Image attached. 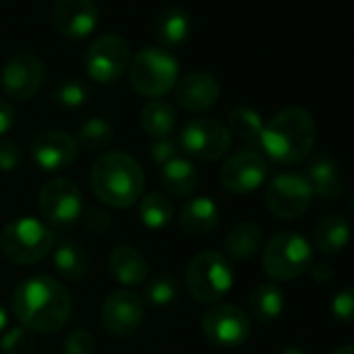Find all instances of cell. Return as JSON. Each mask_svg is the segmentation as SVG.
Wrapping results in <instances>:
<instances>
[{
  "label": "cell",
  "instance_id": "1",
  "mask_svg": "<svg viewBox=\"0 0 354 354\" xmlns=\"http://www.w3.org/2000/svg\"><path fill=\"white\" fill-rule=\"evenodd\" d=\"M13 313L30 331L55 333L71 315L69 290L50 275L30 277L13 292Z\"/></svg>",
  "mask_w": 354,
  "mask_h": 354
},
{
  "label": "cell",
  "instance_id": "2",
  "mask_svg": "<svg viewBox=\"0 0 354 354\" xmlns=\"http://www.w3.org/2000/svg\"><path fill=\"white\" fill-rule=\"evenodd\" d=\"M90 184L100 203L115 209H129L142 198L146 177L140 162L127 152H106L94 162Z\"/></svg>",
  "mask_w": 354,
  "mask_h": 354
},
{
  "label": "cell",
  "instance_id": "3",
  "mask_svg": "<svg viewBox=\"0 0 354 354\" xmlns=\"http://www.w3.org/2000/svg\"><path fill=\"white\" fill-rule=\"evenodd\" d=\"M317 125L308 111L300 106H288L275 113L263 127L261 150L277 162H300L315 146Z\"/></svg>",
  "mask_w": 354,
  "mask_h": 354
},
{
  "label": "cell",
  "instance_id": "4",
  "mask_svg": "<svg viewBox=\"0 0 354 354\" xmlns=\"http://www.w3.org/2000/svg\"><path fill=\"white\" fill-rule=\"evenodd\" d=\"M234 286L232 261L217 252L205 250L196 254L186 269V288L196 302L213 304L221 300Z\"/></svg>",
  "mask_w": 354,
  "mask_h": 354
},
{
  "label": "cell",
  "instance_id": "5",
  "mask_svg": "<svg viewBox=\"0 0 354 354\" xmlns=\"http://www.w3.org/2000/svg\"><path fill=\"white\" fill-rule=\"evenodd\" d=\"M0 244H3V252L11 263L34 265L53 250L55 232L34 217H19L7 223Z\"/></svg>",
  "mask_w": 354,
  "mask_h": 354
},
{
  "label": "cell",
  "instance_id": "6",
  "mask_svg": "<svg viewBox=\"0 0 354 354\" xmlns=\"http://www.w3.org/2000/svg\"><path fill=\"white\" fill-rule=\"evenodd\" d=\"M180 77V65L162 48H144L129 61L131 88L148 98H160L171 92Z\"/></svg>",
  "mask_w": 354,
  "mask_h": 354
},
{
  "label": "cell",
  "instance_id": "7",
  "mask_svg": "<svg viewBox=\"0 0 354 354\" xmlns=\"http://www.w3.org/2000/svg\"><path fill=\"white\" fill-rule=\"evenodd\" d=\"M313 265V248L308 240L294 232L273 236L263 250V269L277 281H290L306 273Z\"/></svg>",
  "mask_w": 354,
  "mask_h": 354
},
{
  "label": "cell",
  "instance_id": "8",
  "mask_svg": "<svg viewBox=\"0 0 354 354\" xmlns=\"http://www.w3.org/2000/svg\"><path fill=\"white\" fill-rule=\"evenodd\" d=\"M177 144H180V148L188 156L213 162V160L223 158L230 152L232 133L221 121L211 119V117H201L184 125Z\"/></svg>",
  "mask_w": 354,
  "mask_h": 354
},
{
  "label": "cell",
  "instance_id": "9",
  "mask_svg": "<svg viewBox=\"0 0 354 354\" xmlns=\"http://www.w3.org/2000/svg\"><path fill=\"white\" fill-rule=\"evenodd\" d=\"M131 53L129 44L119 34H104L96 38L84 57V67L90 80L98 84H111L123 75V71L129 67Z\"/></svg>",
  "mask_w": 354,
  "mask_h": 354
},
{
  "label": "cell",
  "instance_id": "10",
  "mask_svg": "<svg viewBox=\"0 0 354 354\" xmlns=\"http://www.w3.org/2000/svg\"><path fill=\"white\" fill-rule=\"evenodd\" d=\"M38 207L42 217L57 227H69L77 223L84 213V198L75 182L57 177L42 186L38 196Z\"/></svg>",
  "mask_w": 354,
  "mask_h": 354
},
{
  "label": "cell",
  "instance_id": "11",
  "mask_svg": "<svg viewBox=\"0 0 354 354\" xmlns=\"http://www.w3.org/2000/svg\"><path fill=\"white\" fill-rule=\"evenodd\" d=\"M265 201L275 217L292 221L306 213L313 201V190L304 180V175L281 173L269 182L265 190Z\"/></svg>",
  "mask_w": 354,
  "mask_h": 354
},
{
  "label": "cell",
  "instance_id": "12",
  "mask_svg": "<svg viewBox=\"0 0 354 354\" xmlns=\"http://www.w3.org/2000/svg\"><path fill=\"white\" fill-rule=\"evenodd\" d=\"M207 339L219 348H236L250 335V319L236 304H215L203 319Z\"/></svg>",
  "mask_w": 354,
  "mask_h": 354
},
{
  "label": "cell",
  "instance_id": "13",
  "mask_svg": "<svg viewBox=\"0 0 354 354\" xmlns=\"http://www.w3.org/2000/svg\"><path fill=\"white\" fill-rule=\"evenodd\" d=\"M44 77L46 69L40 57L32 53H19L5 63L3 73H0V86L9 98L28 100L42 88Z\"/></svg>",
  "mask_w": 354,
  "mask_h": 354
},
{
  "label": "cell",
  "instance_id": "14",
  "mask_svg": "<svg viewBox=\"0 0 354 354\" xmlns=\"http://www.w3.org/2000/svg\"><path fill=\"white\" fill-rule=\"evenodd\" d=\"M265 177H267V162L252 148L238 150L236 154H232L219 171L221 186L232 194L254 192L257 188L263 186Z\"/></svg>",
  "mask_w": 354,
  "mask_h": 354
},
{
  "label": "cell",
  "instance_id": "15",
  "mask_svg": "<svg viewBox=\"0 0 354 354\" xmlns=\"http://www.w3.org/2000/svg\"><path fill=\"white\" fill-rule=\"evenodd\" d=\"M102 327L117 337L136 333L144 321V300L133 290L111 292L100 308Z\"/></svg>",
  "mask_w": 354,
  "mask_h": 354
},
{
  "label": "cell",
  "instance_id": "16",
  "mask_svg": "<svg viewBox=\"0 0 354 354\" xmlns=\"http://www.w3.org/2000/svg\"><path fill=\"white\" fill-rule=\"evenodd\" d=\"M30 152L42 171L57 173L73 165L77 158V142L63 129H44L32 140Z\"/></svg>",
  "mask_w": 354,
  "mask_h": 354
},
{
  "label": "cell",
  "instance_id": "17",
  "mask_svg": "<svg viewBox=\"0 0 354 354\" xmlns=\"http://www.w3.org/2000/svg\"><path fill=\"white\" fill-rule=\"evenodd\" d=\"M100 21L94 0H57L53 7V24L59 34L71 40L90 36Z\"/></svg>",
  "mask_w": 354,
  "mask_h": 354
},
{
  "label": "cell",
  "instance_id": "18",
  "mask_svg": "<svg viewBox=\"0 0 354 354\" xmlns=\"http://www.w3.org/2000/svg\"><path fill=\"white\" fill-rule=\"evenodd\" d=\"M175 98L186 111L203 113L213 109L221 98L219 82L207 71H192L175 84Z\"/></svg>",
  "mask_w": 354,
  "mask_h": 354
},
{
  "label": "cell",
  "instance_id": "19",
  "mask_svg": "<svg viewBox=\"0 0 354 354\" xmlns=\"http://www.w3.org/2000/svg\"><path fill=\"white\" fill-rule=\"evenodd\" d=\"M304 180L308 182L313 194H317L323 201H337L344 194V180L333 158L325 154H317L310 158Z\"/></svg>",
  "mask_w": 354,
  "mask_h": 354
},
{
  "label": "cell",
  "instance_id": "20",
  "mask_svg": "<svg viewBox=\"0 0 354 354\" xmlns=\"http://www.w3.org/2000/svg\"><path fill=\"white\" fill-rule=\"evenodd\" d=\"M109 271L121 286H142L148 277V261L136 246H117L109 254Z\"/></svg>",
  "mask_w": 354,
  "mask_h": 354
},
{
  "label": "cell",
  "instance_id": "21",
  "mask_svg": "<svg viewBox=\"0 0 354 354\" xmlns=\"http://www.w3.org/2000/svg\"><path fill=\"white\" fill-rule=\"evenodd\" d=\"M160 186L173 198H186L198 188V171L188 158L175 156L160 167Z\"/></svg>",
  "mask_w": 354,
  "mask_h": 354
},
{
  "label": "cell",
  "instance_id": "22",
  "mask_svg": "<svg viewBox=\"0 0 354 354\" xmlns=\"http://www.w3.org/2000/svg\"><path fill=\"white\" fill-rule=\"evenodd\" d=\"M219 207L209 196L190 198L180 211V227L190 236H205L219 223Z\"/></svg>",
  "mask_w": 354,
  "mask_h": 354
},
{
  "label": "cell",
  "instance_id": "23",
  "mask_svg": "<svg viewBox=\"0 0 354 354\" xmlns=\"http://www.w3.org/2000/svg\"><path fill=\"white\" fill-rule=\"evenodd\" d=\"M156 40L165 48H180L190 36V17L180 7H167L158 13L154 21Z\"/></svg>",
  "mask_w": 354,
  "mask_h": 354
},
{
  "label": "cell",
  "instance_id": "24",
  "mask_svg": "<svg viewBox=\"0 0 354 354\" xmlns=\"http://www.w3.org/2000/svg\"><path fill=\"white\" fill-rule=\"evenodd\" d=\"M350 223L342 215H325L313 230V240L323 254H337L350 242Z\"/></svg>",
  "mask_w": 354,
  "mask_h": 354
},
{
  "label": "cell",
  "instance_id": "25",
  "mask_svg": "<svg viewBox=\"0 0 354 354\" xmlns=\"http://www.w3.org/2000/svg\"><path fill=\"white\" fill-rule=\"evenodd\" d=\"M263 242V230L252 221H242L234 225L225 236V252L236 261L252 259Z\"/></svg>",
  "mask_w": 354,
  "mask_h": 354
},
{
  "label": "cell",
  "instance_id": "26",
  "mask_svg": "<svg viewBox=\"0 0 354 354\" xmlns=\"http://www.w3.org/2000/svg\"><path fill=\"white\" fill-rule=\"evenodd\" d=\"M53 265L57 273L69 281H77L88 273L90 259L88 252L73 240H63L53 254Z\"/></svg>",
  "mask_w": 354,
  "mask_h": 354
},
{
  "label": "cell",
  "instance_id": "27",
  "mask_svg": "<svg viewBox=\"0 0 354 354\" xmlns=\"http://www.w3.org/2000/svg\"><path fill=\"white\" fill-rule=\"evenodd\" d=\"M140 125L154 140L169 138L177 125V113L165 100H150L140 113Z\"/></svg>",
  "mask_w": 354,
  "mask_h": 354
},
{
  "label": "cell",
  "instance_id": "28",
  "mask_svg": "<svg viewBox=\"0 0 354 354\" xmlns=\"http://www.w3.org/2000/svg\"><path fill=\"white\" fill-rule=\"evenodd\" d=\"M283 310V292L277 283H259L250 294V313L261 323L275 321Z\"/></svg>",
  "mask_w": 354,
  "mask_h": 354
},
{
  "label": "cell",
  "instance_id": "29",
  "mask_svg": "<svg viewBox=\"0 0 354 354\" xmlns=\"http://www.w3.org/2000/svg\"><path fill=\"white\" fill-rule=\"evenodd\" d=\"M227 121H230L227 129H230L232 136L240 138L246 144H252V146L261 148V136H263L265 123H263L261 115L254 109H250V106H236V109H232Z\"/></svg>",
  "mask_w": 354,
  "mask_h": 354
},
{
  "label": "cell",
  "instance_id": "30",
  "mask_svg": "<svg viewBox=\"0 0 354 354\" xmlns=\"http://www.w3.org/2000/svg\"><path fill=\"white\" fill-rule=\"evenodd\" d=\"M138 215L140 221L148 227V230H162L173 221V205L169 201V196L160 194V192H150L144 198L138 201Z\"/></svg>",
  "mask_w": 354,
  "mask_h": 354
},
{
  "label": "cell",
  "instance_id": "31",
  "mask_svg": "<svg viewBox=\"0 0 354 354\" xmlns=\"http://www.w3.org/2000/svg\"><path fill=\"white\" fill-rule=\"evenodd\" d=\"M111 140H113V125L102 117H92L82 123L75 142L80 146H84L86 150L96 152V150H102L104 146H109Z\"/></svg>",
  "mask_w": 354,
  "mask_h": 354
},
{
  "label": "cell",
  "instance_id": "32",
  "mask_svg": "<svg viewBox=\"0 0 354 354\" xmlns=\"http://www.w3.org/2000/svg\"><path fill=\"white\" fill-rule=\"evenodd\" d=\"M180 296V286L171 275H156L144 288V298L152 306H169Z\"/></svg>",
  "mask_w": 354,
  "mask_h": 354
},
{
  "label": "cell",
  "instance_id": "33",
  "mask_svg": "<svg viewBox=\"0 0 354 354\" xmlns=\"http://www.w3.org/2000/svg\"><path fill=\"white\" fill-rule=\"evenodd\" d=\"M53 98L61 109H80L90 98V88L80 80H65L59 82L53 90Z\"/></svg>",
  "mask_w": 354,
  "mask_h": 354
},
{
  "label": "cell",
  "instance_id": "34",
  "mask_svg": "<svg viewBox=\"0 0 354 354\" xmlns=\"http://www.w3.org/2000/svg\"><path fill=\"white\" fill-rule=\"evenodd\" d=\"M28 327H13L9 329L3 339H0V350L3 354H32L36 348V339Z\"/></svg>",
  "mask_w": 354,
  "mask_h": 354
},
{
  "label": "cell",
  "instance_id": "35",
  "mask_svg": "<svg viewBox=\"0 0 354 354\" xmlns=\"http://www.w3.org/2000/svg\"><path fill=\"white\" fill-rule=\"evenodd\" d=\"M331 315L339 323H354V286H346L333 296Z\"/></svg>",
  "mask_w": 354,
  "mask_h": 354
},
{
  "label": "cell",
  "instance_id": "36",
  "mask_svg": "<svg viewBox=\"0 0 354 354\" xmlns=\"http://www.w3.org/2000/svg\"><path fill=\"white\" fill-rule=\"evenodd\" d=\"M94 335L86 329H73L65 339L67 354H92L94 352Z\"/></svg>",
  "mask_w": 354,
  "mask_h": 354
},
{
  "label": "cell",
  "instance_id": "37",
  "mask_svg": "<svg viewBox=\"0 0 354 354\" xmlns=\"http://www.w3.org/2000/svg\"><path fill=\"white\" fill-rule=\"evenodd\" d=\"M24 160L21 146L13 140H0V171L11 173L15 171Z\"/></svg>",
  "mask_w": 354,
  "mask_h": 354
},
{
  "label": "cell",
  "instance_id": "38",
  "mask_svg": "<svg viewBox=\"0 0 354 354\" xmlns=\"http://www.w3.org/2000/svg\"><path fill=\"white\" fill-rule=\"evenodd\" d=\"M150 158L158 165V167H162L165 162H169L171 158H175V156H180L177 152H180V144H177L175 140H171V138H158V140H154L152 144H150Z\"/></svg>",
  "mask_w": 354,
  "mask_h": 354
},
{
  "label": "cell",
  "instance_id": "39",
  "mask_svg": "<svg viewBox=\"0 0 354 354\" xmlns=\"http://www.w3.org/2000/svg\"><path fill=\"white\" fill-rule=\"evenodd\" d=\"M17 121V115H15V109L5 100V98H0V136H5L13 129Z\"/></svg>",
  "mask_w": 354,
  "mask_h": 354
},
{
  "label": "cell",
  "instance_id": "40",
  "mask_svg": "<svg viewBox=\"0 0 354 354\" xmlns=\"http://www.w3.org/2000/svg\"><path fill=\"white\" fill-rule=\"evenodd\" d=\"M308 271H310L313 279L319 281V283H323V281H327L331 277V267L329 265H323V263H313Z\"/></svg>",
  "mask_w": 354,
  "mask_h": 354
},
{
  "label": "cell",
  "instance_id": "41",
  "mask_svg": "<svg viewBox=\"0 0 354 354\" xmlns=\"http://www.w3.org/2000/svg\"><path fill=\"white\" fill-rule=\"evenodd\" d=\"M329 354H354V346H352V344H348V346H339V348L331 350Z\"/></svg>",
  "mask_w": 354,
  "mask_h": 354
},
{
  "label": "cell",
  "instance_id": "42",
  "mask_svg": "<svg viewBox=\"0 0 354 354\" xmlns=\"http://www.w3.org/2000/svg\"><path fill=\"white\" fill-rule=\"evenodd\" d=\"M7 321H9V317H7V310L3 308V304H0V333H3V329L7 327Z\"/></svg>",
  "mask_w": 354,
  "mask_h": 354
},
{
  "label": "cell",
  "instance_id": "43",
  "mask_svg": "<svg viewBox=\"0 0 354 354\" xmlns=\"http://www.w3.org/2000/svg\"><path fill=\"white\" fill-rule=\"evenodd\" d=\"M281 354H308V352L302 350V348H296V346H288V348L281 350Z\"/></svg>",
  "mask_w": 354,
  "mask_h": 354
},
{
  "label": "cell",
  "instance_id": "44",
  "mask_svg": "<svg viewBox=\"0 0 354 354\" xmlns=\"http://www.w3.org/2000/svg\"><path fill=\"white\" fill-rule=\"evenodd\" d=\"M352 209H354V194H352Z\"/></svg>",
  "mask_w": 354,
  "mask_h": 354
}]
</instances>
